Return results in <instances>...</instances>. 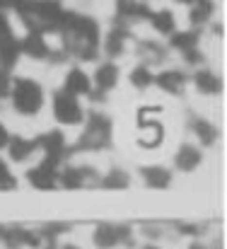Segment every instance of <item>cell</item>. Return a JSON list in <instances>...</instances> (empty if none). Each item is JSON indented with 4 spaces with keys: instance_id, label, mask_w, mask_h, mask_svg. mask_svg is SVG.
<instances>
[{
    "instance_id": "obj_20",
    "label": "cell",
    "mask_w": 227,
    "mask_h": 249,
    "mask_svg": "<svg viewBox=\"0 0 227 249\" xmlns=\"http://www.w3.org/2000/svg\"><path fill=\"white\" fill-rule=\"evenodd\" d=\"M126 39H128V32H123V29L109 32V34H106V41H104L106 53H109V56H121V51H123V46H126Z\"/></svg>"
},
{
    "instance_id": "obj_24",
    "label": "cell",
    "mask_w": 227,
    "mask_h": 249,
    "mask_svg": "<svg viewBox=\"0 0 227 249\" xmlns=\"http://www.w3.org/2000/svg\"><path fill=\"white\" fill-rule=\"evenodd\" d=\"M172 44H174L176 49H181V51H191V49H196V44H198V34H196V32H184V34H174Z\"/></svg>"
},
{
    "instance_id": "obj_4",
    "label": "cell",
    "mask_w": 227,
    "mask_h": 249,
    "mask_svg": "<svg viewBox=\"0 0 227 249\" xmlns=\"http://www.w3.org/2000/svg\"><path fill=\"white\" fill-rule=\"evenodd\" d=\"M133 240V232L128 225H111V223H102L94 230V245L99 249H111L119 245H126Z\"/></svg>"
},
{
    "instance_id": "obj_25",
    "label": "cell",
    "mask_w": 227,
    "mask_h": 249,
    "mask_svg": "<svg viewBox=\"0 0 227 249\" xmlns=\"http://www.w3.org/2000/svg\"><path fill=\"white\" fill-rule=\"evenodd\" d=\"M140 53H143V58H145V63H143V66L159 63V61L164 58V51H162L159 46H155V44H143V46H140Z\"/></svg>"
},
{
    "instance_id": "obj_11",
    "label": "cell",
    "mask_w": 227,
    "mask_h": 249,
    "mask_svg": "<svg viewBox=\"0 0 227 249\" xmlns=\"http://www.w3.org/2000/svg\"><path fill=\"white\" fill-rule=\"evenodd\" d=\"M201 162H203V153L196 145H181L179 153H176V158H174V165H176V169H181V172H193Z\"/></svg>"
},
{
    "instance_id": "obj_17",
    "label": "cell",
    "mask_w": 227,
    "mask_h": 249,
    "mask_svg": "<svg viewBox=\"0 0 227 249\" xmlns=\"http://www.w3.org/2000/svg\"><path fill=\"white\" fill-rule=\"evenodd\" d=\"M193 83H196V87H198L201 94H218L220 87H223L220 78H218L213 71H198L196 78H193Z\"/></svg>"
},
{
    "instance_id": "obj_12",
    "label": "cell",
    "mask_w": 227,
    "mask_h": 249,
    "mask_svg": "<svg viewBox=\"0 0 227 249\" xmlns=\"http://www.w3.org/2000/svg\"><path fill=\"white\" fill-rule=\"evenodd\" d=\"M140 174H143V181L155 189V191H162V189H167L169 184H172V172L169 169H164V167H143L140 169Z\"/></svg>"
},
{
    "instance_id": "obj_13",
    "label": "cell",
    "mask_w": 227,
    "mask_h": 249,
    "mask_svg": "<svg viewBox=\"0 0 227 249\" xmlns=\"http://www.w3.org/2000/svg\"><path fill=\"white\" fill-rule=\"evenodd\" d=\"M66 92L82 97V94H89L92 92V80L87 78V73H82L80 68H73L68 75H66V85H63Z\"/></svg>"
},
{
    "instance_id": "obj_19",
    "label": "cell",
    "mask_w": 227,
    "mask_h": 249,
    "mask_svg": "<svg viewBox=\"0 0 227 249\" xmlns=\"http://www.w3.org/2000/svg\"><path fill=\"white\" fill-rule=\"evenodd\" d=\"M104 189H109V191H121V189H128V184H131V177L123 172V169H119V167H114L102 181H99Z\"/></svg>"
},
{
    "instance_id": "obj_28",
    "label": "cell",
    "mask_w": 227,
    "mask_h": 249,
    "mask_svg": "<svg viewBox=\"0 0 227 249\" xmlns=\"http://www.w3.org/2000/svg\"><path fill=\"white\" fill-rule=\"evenodd\" d=\"M206 249H223V245H220V242H215L213 247H206Z\"/></svg>"
},
{
    "instance_id": "obj_10",
    "label": "cell",
    "mask_w": 227,
    "mask_h": 249,
    "mask_svg": "<svg viewBox=\"0 0 227 249\" xmlns=\"http://www.w3.org/2000/svg\"><path fill=\"white\" fill-rule=\"evenodd\" d=\"M19 53H27L32 58H46L49 56V44L41 32H29L27 39L19 44Z\"/></svg>"
},
{
    "instance_id": "obj_5",
    "label": "cell",
    "mask_w": 227,
    "mask_h": 249,
    "mask_svg": "<svg viewBox=\"0 0 227 249\" xmlns=\"http://www.w3.org/2000/svg\"><path fill=\"white\" fill-rule=\"evenodd\" d=\"M0 240H2L5 247H10V249L39 247V245H41V232L27 230V228H7V225H0Z\"/></svg>"
},
{
    "instance_id": "obj_23",
    "label": "cell",
    "mask_w": 227,
    "mask_h": 249,
    "mask_svg": "<svg viewBox=\"0 0 227 249\" xmlns=\"http://www.w3.org/2000/svg\"><path fill=\"white\" fill-rule=\"evenodd\" d=\"M131 85L133 87H138V89H145V87H150L155 85V75L150 73V68L148 66H136L133 71H131Z\"/></svg>"
},
{
    "instance_id": "obj_3",
    "label": "cell",
    "mask_w": 227,
    "mask_h": 249,
    "mask_svg": "<svg viewBox=\"0 0 227 249\" xmlns=\"http://www.w3.org/2000/svg\"><path fill=\"white\" fill-rule=\"evenodd\" d=\"M53 116L63 126H77L85 119V111H82V104H80V99H77L75 94L61 89L53 97Z\"/></svg>"
},
{
    "instance_id": "obj_9",
    "label": "cell",
    "mask_w": 227,
    "mask_h": 249,
    "mask_svg": "<svg viewBox=\"0 0 227 249\" xmlns=\"http://www.w3.org/2000/svg\"><path fill=\"white\" fill-rule=\"evenodd\" d=\"M5 148H7V153H10V160H15V162H27V160L34 155V150H36V141L12 136Z\"/></svg>"
},
{
    "instance_id": "obj_26",
    "label": "cell",
    "mask_w": 227,
    "mask_h": 249,
    "mask_svg": "<svg viewBox=\"0 0 227 249\" xmlns=\"http://www.w3.org/2000/svg\"><path fill=\"white\" fill-rule=\"evenodd\" d=\"M10 94V78H7V73H5V68L0 71V99L2 97H7Z\"/></svg>"
},
{
    "instance_id": "obj_18",
    "label": "cell",
    "mask_w": 227,
    "mask_h": 249,
    "mask_svg": "<svg viewBox=\"0 0 227 249\" xmlns=\"http://www.w3.org/2000/svg\"><path fill=\"white\" fill-rule=\"evenodd\" d=\"M150 22L159 34H174V29H176V19H174V15L169 10L150 12Z\"/></svg>"
},
{
    "instance_id": "obj_7",
    "label": "cell",
    "mask_w": 227,
    "mask_h": 249,
    "mask_svg": "<svg viewBox=\"0 0 227 249\" xmlns=\"http://www.w3.org/2000/svg\"><path fill=\"white\" fill-rule=\"evenodd\" d=\"M97 174L92 167H66L63 172H58V184H63L66 189L75 191V189H85L97 184Z\"/></svg>"
},
{
    "instance_id": "obj_15",
    "label": "cell",
    "mask_w": 227,
    "mask_h": 249,
    "mask_svg": "<svg viewBox=\"0 0 227 249\" xmlns=\"http://www.w3.org/2000/svg\"><path fill=\"white\" fill-rule=\"evenodd\" d=\"M116 83H119V68L114 63H102L94 73V85L102 92H109V89L116 87Z\"/></svg>"
},
{
    "instance_id": "obj_14",
    "label": "cell",
    "mask_w": 227,
    "mask_h": 249,
    "mask_svg": "<svg viewBox=\"0 0 227 249\" xmlns=\"http://www.w3.org/2000/svg\"><path fill=\"white\" fill-rule=\"evenodd\" d=\"M155 83L159 85L164 92H169V94H179L186 87V75L181 71H164V73H159L155 78Z\"/></svg>"
},
{
    "instance_id": "obj_32",
    "label": "cell",
    "mask_w": 227,
    "mask_h": 249,
    "mask_svg": "<svg viewBox=\"0 0 227 249\" xmlns=\"http://www.w3.org/2000/svg\"><path fill=\"white\" fill-rule=\"evenodd\" d=\"M143 249H157V247H152V245H150V247H143Z\"/></svg>"
},
{
    "instance_id": "obj_8",
    "label": "cell",
    "mask_w": 227,
    "mask_h": 249,
    "mask_svg": "<svg viewBox=\"0 0 227 249\" xmlns=\"http://www.w3.org/2000/svg\"><path fill=\"white\" fill-rule=\"evenodd\" d=\"M36 148H41V150L46 153V160H51V162H56V165H61L63 158L68 155L66 136H63L61 131H49V133H44V136L36 141Z\"/></svg>"
},
{
    "instance_id": "obj_27",
    "label": "cell",
    "mask_w": 227,
    "mask_h": 249,
    "mask_svg": "<svg viewBox=\"0 0 227 249\" xmlns=\"http://www.w3.org/2000/svg\"><path fill=\"white\" fill-rule=\"evenodd\" d=\"M7 141H10V133H7V128L0 124V148H5V145H7Z\"/></svg>"
},
{
    "instance_id": "obj_30",
    "label": "cell",
    "mask_w": 227,
    "mask_h": 249,
    "mask_svg": "<svg viewBox=\"0 0 227 249\" xmlns=\"http://www.w3.org/2000/svg\"><path fill=\"white\" fill-rule=\"evenodd\" d=\"M63 249H80V247H77V245H66Z\"/></svg>"
},
{
    "instance_id": "obj_6",
    "label": "cell",
    "mask_w": 227,
    "mask_h": 249,
    "mask_svg": "<svg viewBox=\"0 0 227 249\" xmlns=\"http://www.w3.org/2000/svg\"><path fill=\"white\" fill-rule=\"evenodd\" d=\"M27 181L36 191H53L58 186V165L51 160H44L39 167L27 172Z\"/></svg>"
},
{
    "instance_id": "obj_16",
    "label": "cell",
    "mask_w": 227,
    "mask_h": 249,
    "mask_svg": "<svg viewBox=\"0 0 227 249\" xmlns=\"http://www.w3.org/2000/svg\"><path fill=\"white\" fill-rule=\"evenodd\" d=\"M119 15L123 19H145L150 17V7L145 0H119Z\"/></svg>"
},
{
    "instance_id": "obj_21",
    "label": "cell",
    "mask_w": 227,
    "mask_h": 249,
    "mask_svg": "<svg viewBox=\"0 0 227 249\" xmlns=\"http://www.w3.org/2000/svg\"><path fill=\"white\" fill-rule=\"evenodd\" d=\"M213 2L210 0H193L191 2V22L193 24H206L213 15Z\"/></svg>"
},
{
    "instance_id": "obj_31",
    "label": "cell",
    "mask_w": 227,
    "mask_h": 249,
    "mask_svg": "<svg viewBox=\"0 0 227 249\" xmlns=\"http://www.w3.org/2000/svg\"><path fill=\"white\" fill-rule=\"evenodd\" d=\"M179 2H186V5H191V2H193V0H179Z\"/></svg>"
},
{
    "instance_id": "obj_22",
    "label": "cell",
    "mask_w": 227,
    "mask_h": 249,
    "mask_svg": "<svg viewBox=\"0 0 227 249\" xmlns=\"http://www.w3.org/2000/svg\"><path fill=\"white\" fill-rule=\"evenodd\" d=\"M193 131H196V136L201 138V143L203 145H213L215 143V138H218V131H215V126L213 124H208L206 119H193Z\"/></svg>"
},
{
    "instance_id": "obj_1",
    "label": "cell",
    "mask_w": 227,
    "mask_h": 249,
    "mask_svg": "<svg viewBox=\"0 0 227 249\" xmlns=\"http://www.w3.org/2000/svg\"><path fill=\"white\" fill-rule=\"evenodd\" d=\"M10 97H12V107L15 111H19L22 116H34L41 107H44V89L36 80L29 78H17L10 85Z\"/></svg>"
},
{
    "instance_id": "obj_2",
    "label": "cell",
    "mask_w": 227,
    "mask_h": 249,
    "mask_svg": "<svg viewBox=\"0 0 227 249\" xmlns=\"http://www.w3.org/2000/svg\"><path fill=\"white\" fill-rule=\"evenodd\" d=\"M109 143H111V119L104 114H89L75 150H102Z\"/></svg>"
},
{
    "instance_id": "obj_29",
    "label": "cell",
    "mask_w": 227,
    "mask_h": 249,
    "mask_svg": "<svg viewBox=\"0 0 227 249\" xmlns=\"http://www.w3.org/2000/svg\"><path fill=\"white\" fill-rule=\"evenodd\" d=\"M189 249H206V247H203V245H191Z\"/></svg>"
}]
</instances>
